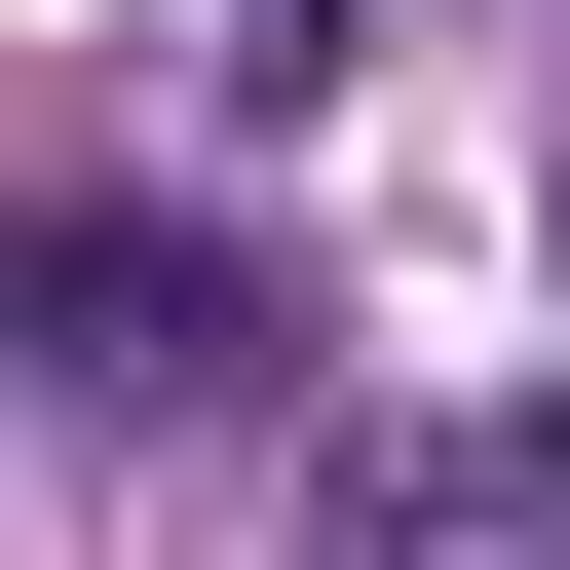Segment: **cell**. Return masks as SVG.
Listing matches in <instances>:
<instances>
[{
  "instance_id": "6da1fadb",
  "label": "cell",
  "mask_w": 570,
  "mask_h": 570,
  "mask_svg": "<svg viewBox=\"0 0 570 570\" xmlns=\"http://www.w3.org/2000/svg\"><path fill=\"white\" fill-rule=\"evenodd\" d=\"M0 381H77V419H266L305 343H266V266H228L190 190H39V228H0Z\"/></svg>"
},
{
  "instance_id": "7a4b0ae2",
  "label": "cell",
  "mask_w": 570,
  "mask_h": 570,
  "mask_svg": "<svg viewBox=\"0 0 570 570\" xmlns=\"http://www.w3.org/2000/svg\"><path fill=\"white\" fill-rule=\"evenodd\" d=\"M343 570H494V494H456V456H419V494H343Z\"/></svg>"
}]
</instances>
